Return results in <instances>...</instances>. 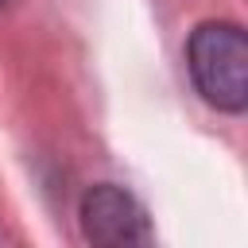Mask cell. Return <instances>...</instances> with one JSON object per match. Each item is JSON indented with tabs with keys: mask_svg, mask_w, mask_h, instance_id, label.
I'll return each instance as SVG.
<instances>
[{
	"mask_svg": "<svg viewBox=\"0 0 248 248\" xmlns=\"http://www.w3.org/2000/svg\"><path fill=\"white\" fill-rule=\"evenodd\" d=\"M186 66L198 93L209 105L225 112L248 108V39L236 23H225V19L202 23L190 35Z\"/></svg>",
	"mask_w": 248,
	"mask_h": 248,
	"instance_id": "cell-1",
	"label": "cell"
},
{
	"mask_svg": "<svg viewBox=\"0 0 248 248\" xmlns=\"http://www.w3.org/2000/svg\"><path fill=\"white\" fill-rule=\"evenodd\" d=\"M81 232H85V240L108 244V248L151 244V225H147L143 205L112 182H101V186L85 190V198H81Z\"/></svg>",
	"mask_w": 248,
	"mask_h": 248,
	"instance_id": "cell-2",
	"label": "cell"
}]
</instances>
